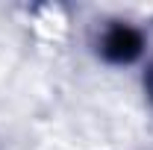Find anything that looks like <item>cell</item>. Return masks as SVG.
I'll list each match as a JSON object with an SVG mask.
<instances>
[{"label": "cell", "instance_id": "obj_1", "mask_svg": "<svg viewBox=\"0 0 153 150\" xmlns=\"http://www.w3.org/2000/svg\"><path fill=\"white\" fill-rule=\"evenodd\" d=\"M141 53V36L130 27H115L103 38V56L112 62H130Z\"/></svg>", "mask_w": 153, "mask_h": 150}, {"label": "cell", "instance_id": "obj_2", "mask_svg": "<svg viewBox=\"0 0 153 150\" xmlns=\"http://www.w3.org/2000/svg\"><path fill=\"white\" fill-rule=\"evenodd\" d=\"M147 88H150V94H153V71H150V76H147Z\"/></svg>", "mask_w": 153, "mask_h": 150}]
</instances>
